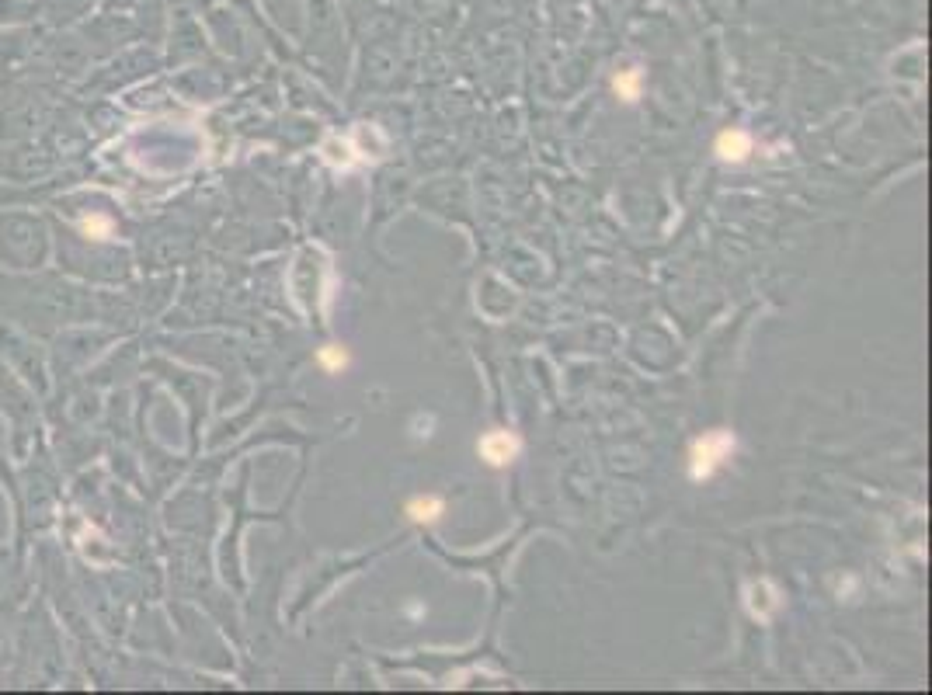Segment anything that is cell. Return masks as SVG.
Masks as SVG:
<instances>
[{
  "instance_id": "6da1fadb",
  "label": "cell",
  "mask_w": 932,
  "mask_h": 695,
  "mask_svg": "<svg viewBox=\"0 0 932 695\" xmlns=\"http://www.w3.org/2000/svg\"><path fill=\"white\" fill-rule=\"evenodd\" d=\"M734 445H738V438L731 431H706L703 438H696L693 452H689V477L710 480L734 456Z\"/></svg>"
},
{
  "instance_id": "7a4b0ae2",
  "label": "cell",
  "mask_w": 932,
  "mask_h": 695,
  "mask_svg": "<svg viewBox=\"0 0 932 695\" xmlns=\"http://www.w3.org/2000/svg\"><path fill=\"white\" fill-rule=\"evenodd\" d=\"M519 449H522V438L515 435V431H487L477 445L480 459H484L487 466H494V470L512 463V459L519 456Z\"/></svg>"
},
{
  "instance_id": "3957f363",
  "label": "cell",
  "mask_w": 932,
  "mask_h": 695,
  "mask_svg": "<svg viewBox=\"0 0 932 695\" xmlns=\"http://www.w3.org/2000/svg\"><path fill=\"white\" fill-rule=\"evenodd\" d=\"M713 150H717V157L727 160V164H741V160H748V153H752V136H748L745 129H727V133L717 136Z\"/></svg>"
},
{
  "instance_id": "277c9868",
  "label": "cell",
  "mask_w": 932,
  "mask_h": 695,
  "mask_svg": "<svg viewBox=\"0 0 932 695\" xmlns=\"http://www.w3.org/2000/svg\"><path fill=\"white\" fill-rule=\"evenodd\" d=\"M407 518H411L414 525H435L442 515H446V501L442 497H414V501H407Z\"/></svg>"
},
{
  "instance_id": "5b68a950",
  "label": "cell",
  "mask_w": 932,
  "mask_h": 695,
  "mask_svg": "<svg viewBox=\"0 0 932 695\" xmlns=\"http://www.w3.org/2000/svg\"><path fill=\"white\" fill-rule=\"evenodd\" d=\"M613 91H616V98H620V101L633 105V101L640 98V91H644V70H640V67L620 70L613 77Z\"/></svg>"
},
{
  "instance_id": "8992f818",
  "label": "cell",
  "mask_w": 932,
  "mask_h": 695,
  "mask_svg": "<svg viewBox=\"0 0 932 695\" xmlns=\"http://www.w3.org/2000/svg\"><path fill=\"white\" fill-rule=\"evenodd\" d=\"M317 362H320V369H327V372H334V376H341V372H345L348 365H352V358H348V351L341 348V345H327V348H320Z\"/></svg>"
}]
</instances>
